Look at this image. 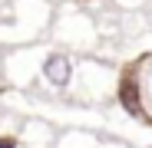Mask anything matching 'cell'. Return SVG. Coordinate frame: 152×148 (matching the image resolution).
Wrapping results in <instances>:
<instances>
[{"label":"cell","mask_w":152,"mask_h":148,"mask_svg":"<svg viewBox=\"0 0 152 148\" xmlns=\"http://www.w3.org/2000/svg\"><path fill=\"white\" fill-rule=\"evenodd\" d=\"M0 148H17V138H0Z\"/></svg>","instance_id":"cell-3"},{"label":"cell","mask_w":152,"mask_h":148,"mask_svg":"<svg viewBox=\"0 0 152 148\" xmlns=\"http://www.w3.org/2000/svg\"><path fill=\"white\" fill-rule=\"evenodd\" d=\"M73 72H76V63L66 56V53H43V59H40V76H43V82H50L53 89H69V82H73Z\"/></svg>","instance_id":"cell-1"},{"label":"cell","mask_w":152,"mask_h":148,"mask_svg":"<svg viewBox=\"0 0 152 148\" xmlns=\"http://www.w3.org/2000/svg\"><path fill=\"white\" fill-rule=\"evenodd\" d=\"M119 102H122V109L129 112V115L145 118V115H142V102H139V89H136L132 79H122V82H119Z\"/></svg>","instance_id":"cell-2"},{"label":"cell","mask_w":152,"mask_h":148,"mask_svg":"<svg viewBox=\"0 0 152 148\" xmlns=\"http://www.w3.org/2000/svg\"><path fill=\"white\" fill-rule=\"evenodd\" d=\"M93 148H99V145H93Z\"/></svg>","instance_id":"cell-4"}]
</instances>
